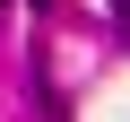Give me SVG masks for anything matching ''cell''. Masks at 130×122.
<instances>
[{
  "label": "cell",
  "mask_w": 130,
  "mask_h": 122,
  "mask_svg": "<svg viewBox=\"0 0 130 122\" xmlns=\"http://www.w3.org/2000/svg\"><path fill=\"white\" fill-rule=\"evenodd\" d=\"M113 18H121V26H130V0H113Z\"/></svg>",
  "instance_id": "6da1fadb"
}]
</instances>
